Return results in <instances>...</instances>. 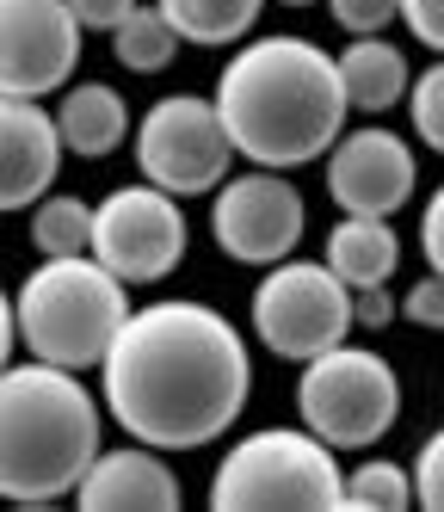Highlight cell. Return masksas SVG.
<instances>
[{
    "mask_svg": "<svg viewBox=\"0 0 444 512\" xmlns=\"http://www.w3.org/2000/svg\"><path fill=\"white\" fill-rule=\"evenodd\" d=\"M50 118H56V136H62V155H81V161H105L130 136V105H124L118 87H105V81L62 87V105Z\"/></svg>",
    "mask_w": 444,
    "mask_h": 512,
    "instance_id": "obj_15",
    "label": "cell"
},
{
    "mask_svg": "<svg viewBox=\"0 0 444 512\" xmlns=\"http://www.w3.org/2000/svg\"><path fill=\"white\" fill-rule=\"evenodd\" d=\"M216 118L229 149L253 167H309L346 130V93L333 56L309 38H253L216 81Z\"/></svg>",
    "mask_w": 444,
    "mask_h": 512,
    "instance_id": "obj_2",
    "label": "cell"
},
{
    "mask_svg": "<svg viewBox=\"0 0 444 512\" xmlns=\"http://www.w3.org/2000/svg\"><path fill=\"white\" fill-rule=\"evenodd\" d=\"M407 118H414V136L426 149L444 155V56L420 68V81H407Z\"/></svg>",
    "mask_w": 444,
    "mask_h": 512,
    "instance_id": "obj_22",
    "label": "cell"
},
{
    "mask_svg": "<svg viewBox=\"0 0 444 512\" xmlns=\"http://www.w3.org/2000/svg\"><path fill=\"white\" fill-rule=\"evenodd\" d=\"M327 192L346 216H395L414 198V149L383 124L340 130L327 149Z\"/></svg>",
    "mask_w": 444,
    "mask_h": 512,
    "instance_id": "obj_12",
    "label": "cell"
},
{
    "mask_svg": "<svg viewBox=\"0 0 444 512\" xmlns=\"http://www.w3.org/2000/svg\"><path fill=\"white\" fill-rule=\"evenodd\" d=\"M81 62V19L68 0H0V93L50 99Z\"/></svg>",
    "mask_w": 444,
    "mask_h": 512,
    "instance_id": "obj_11",
    "label": "cell"
},
{
    "mask_svg": "<svg viewBox=\"0 0 444 512\" xmlns=\"http://www.w3.org/2000/svg\"><path fill=\"white\" fill-rule=\"evenodd\" d=\"M62 136L37 99L0 93V210H25L56 186Z\"/></svg>",
    "mask_w": 444,
    "mask_h": 512,
    "instance_id": "obj_13",
    "label": "cell"
},
{
    "mask_svg": "<svg viewBox=\"0 0 444 512\" xmlns=\"http://www.w3.org/2000/svg\"><path fill=\"white\" fill-rule=\"evenodd\" d=\"M389 321H395V297H389V284L352 290V327H389Z\"/></svg>",
    "mask_w": 444,
    "mask_h": 512,
    "instance_id": "obj_28",
    "label": "cell"
},
{
    "mask_svg": "<svg viewBox=\"0 0 444 512\" xmlns=\"http://www.w3.org/2000/svg\"><path fill=\"white\" fill-rule=\"evenodd\" d=\"M296 414L333 451H370L401 414V377L395 364L364 346H327L303 358L296 377Z\"/></svg>",
    "mask_w": 444,
    "mask_h": 512,
    "instance_id": "obj_6",
    "label": "cell"
},
{
    "mask_svg": "<svg viewBox=\"0 0 444 512\" xmlns=\"http://www.w3.org/2000/svg\"><path fill=\"white\" fill-rule=\"evenodd\" d=\"M340 506L401 512V506H414V475H407L401 463H358L352 475H340Z\"/></svg>",
    "mask_w": 444,
    "mask_h": 512,
    "instance_id": "obj_21",
    "label": "cell"
},
{
    "mask_svg": "<svg viewBox=\"0 0 444 512\" xmlns=\"http://www.w3.org/2000/svg\"><path fill=\"white\" fill-rule=\"evenodd\" d=\"M253 334L278 358H315L352 334V290L327 260H278L253 284Z\"/></svg>",
    "mask_w": 444,
    "mask_h": 512,
    "instance_id": "obj_7",
    "label": "cell"
},
{
    "mask_svg": "<svg viewBox=\"0 0 444 512\" xmlns=\"http://www.w3.org/2000/svg\"><path fill=\"white\" fill-rule=\"evenodd\" d=\"M161 19L179 31V44H204V50H222V44H241L259 7L266 0H155Z\"/></svg>",
    "mask_w": 444,
    "mask_h": 512,
    "instance_id": "obj_18",
    "label": "cell"
},
{
    "mask_svg": "<svg viewBox=\"0 0 444 512\" xmlns=\"http://www.w3.org/2000/svg\"><path fill=\"white\" fill-rule=\"evenodd\" d=\"M420 253H426V266L444 278V186L426 198V216H420Z\"/></svg>",
    "mask_w": 444,
    "mask_h": 512,
    "instance_id": "obj_27",
    "label": "cell"
},
{
    "mask_svg": "<svg viewBox=\"0 0 444 512\" xmlns=\"http://www.w3.org/2000/svg\"><path fill=\"white\" fill-rule=\"evenodd\" d=\"M284 7H315V0H284Z\"/></svg>",
    "mask_w": 444,
    "mask_h": 512,
    "instance_id": "obj_31",
    "label": "cell"
},
{
    "mask_svg": "<svg viewBox=\"0 0 444 512\" xmlns=\"http://www.w3.org/2000/svg\"><path fill=\"white\" fill-rule=\"evenodd\" d=\"M333 75H340V93H346V112H389V105L407 99V81H414V68L407 56L383 38H352V50L333 56Z\"/></svg>",
    "mask_w": 444,
    "mask_h": 512,
    "instance_id": "obj_16",
    "label": "cell"
},
{
    "mask_svg": "<svg viewBox=\"0 0 444 512\" xmlns=\"http://www.w3.org/2000/svg\"><path fill=\"white\" fill-rule=\"evenodd\" d=\"M130 7H136V0H68V13L81 19V31H111Z\"/></svg>",
    "mask_w": 444,
    "mask_h": 512,
    "instance_id": "obj_29",
    "label": "cell"
},
{
    "mask_svg": "<svg viewBox=\"0 0 444 512\" xmlns=\"http://www.w3.org/2000/svg\"><path fill=\"white\" fill-rule=\"evenodd\" d=\"M407 475H414V500L432 506V512H444V426L420 445V457H414V469H407Z\"/></svg>",
    "mask_w": 444,
    "mask_h": 512,
    "instance_id": "obj_23",
    "label": "cell"
},
{
    "mask_svg": "<svg viewBox=\"0 0 444 512\" xmlns=\"http://www.w3.org/2000/svg\"><path fill=\"white\" fill-rule=\"evenodd\" d=\"M105 38H111V56L124 68H136V75H161V68L179 56V31L161 19V7H130Z\"/></svg>",
    "mask_w": 444,
    "mask_h": 512,
    "instance_id": "obj_19",
    "label": "cell"
},
{
    "mask_svg": "<svg viewBox=\"0 0 444 512\" xmlns=\"http://www.w3.org/2000/svg\"><path fill=\"white\" fill-rule=\"evenodd\" d=\"M124 290L130 284L111 278L93 253H62V260H44L19 284L13 327L31 358L62 364V371H93L130 315Z\"/></svg>",
    "mask_w": 444,
    "mask_h": 512,
    "instance_id": "obj_4",
    "label": "cell"
},
{
    "mask_svg": "<svg viewBox=\"0 0 444 512\" xmlns=\"http://www.w3.org/2000/svg\"><path fill=\"white\" fill-rule=\"evenodd\" d=\"M309 216H303V192L290 186L278 167H253V173H235L216 186V204H210V235L216 247L241 266H278L296 253Z\"/></svg>",
    "mask_w": 444,
    "mask_h": 512,
    "instance_id": "obj_10",
    "label": "cell"
},
{
    "mask_svg": "<svg viewBox=\"0 0 444 512\" xmlns=\"http://www.w3.org/2000/svg\"><path fill=\"white\" fill-rule=\"evenodd\" d=\"M210 506L216 512H333L340 506V463L333 445L303 426H266L241 438V445L222 457V469L210 475Z\"/></svg>",
    "mask_w": 444,
    "mask_h": 512,
    "instance_id": "obj_5",
    "label": "cell"
},
{
    "mask_svg": "<svg viewBox=\"0 0 444 512\" xmlns=\"http://www.w3.org/2000/svg\"><path fill=\"white\" fill-rule=\"evenodd\" d=\"M105 414L136 445L155 451H204L247 408L253 364L235 321L210 303H148L130 309L99 358Z\"/></svg>",
    "mask_w": 444,
    "mask_h": 512,
    "instance_id": "obj_1",
    "label": "cell"
},
{
    "mask_svg": "<svg viewBox=\"0 0 444 512\" xmlns=\"http://www.w3.org/2000/svg\"><path fill=\"white\" fill-rule=\"evenodd\" d=\"M74 500L87 512H179L185 488L155 457V445H130V451H99L74 482Z\"/></svg>",
    "mask_w": 444,
    "mask_h": 512,
    "instance_id": "obj_14",
    "label": "cell"
},
{
    "mask_svg": "<svg viewBox=\"0 0 444 512\" xmlns=\"http://www.w3.org/2000/svg\"><path fill=\"white\" fill-rule=\"evenodd\" d=\"M401 266V235L389 229V216H340L327 235V272L346 290H370L389 284V272Z\"/></svg>",
    "mask_w": 444,
    "mask_h": 512,
    "instance_id": "obj_17",
    "label": "cell"
},
{
    "mask_svg": "<svg viewBox=\"0 0 444 512\" xmlns=\"http://www.w3.org/2000/svg\"><path fill=\"white\" fill-rule=\"evenodd\" d=\"M87 253L124 284H161L185 260V210L161 186H118L93 204V241Z\"/></svg>",
    "mask_w": 444,
    "mask_h": 512,
    "instance_id": "obj_9",
    "label": "cell"
},
{
    "mask_svg": "<svg viewBox=\"0 0 444 512\" xmlns=\"http://www.w3.org/2000/svg\"><path fill=\"white\" fill-rule=\"evenodd\" d=\"M327 7L352 38H377L389 19H401V0H327Z\"/></svg>",
    "mask_w": 444,
    "mask_h": 512,
    "instance_id": "obj_24",
    "label": "cell"
},
{
    "mask_svg": "<svg viewBox=\"0 0 444 512\" xmlns=\"http://www.w3.org/2000/svg\"><path fill=\"white\" fill-rule=\"evenodd\" d=\"M395 315H407L414 327H432V334H444V278H438V272L420 278V284L395 303Z\"/></svg>",
    "mask_w": 444,
    "mask_h": 512,
    "instance_id": "obj_25",
    "label": "cell"
},
{
    "mask_svg": "<svg viewBox=\"0 0 444 512\" xmlns=\"http://www.w3.org/2000/svg\"><path fill=\"white\" fill-rule=\"evenodd\" d=\"M13 340H19V327H13V297L0 290V371L13 364Z\"/></svg>",
    "mask_w": 444,
    "mask_h": 512,
    "instance_id": "obj_30",
    "label": "cell"
},
{
    "mask_svg": "<svg viewBox=\"0 0 444 512\" xmlns=\"http://www.w3.org/2000/svg\"><path fill=\"white\" fill-rule=\"evenodd\" d=\"M99 457V401L81 371L7 364L0 371V500H62Z\"/></svg>",
    "mask_w": 444,
    "mask_h": 512,
    "instance_id": "obj_3",
    "label": "cell"
},
{
    "mask_svg": "<svg viewBox=\"0 0 444 512\" xmlns=\"http://www.w3.org/2000/svg\"><path fill=\"white\" fill-rule=\"evenodd\" d=\"M229 130H222L216 105L198 99V93H173V99H155L148 118L136 124V167L148 186H161L173 198H198V192H216L229 179Z\"/></svg>",
    "mask_w": 444,
    "mask_h": 512,
    "instance_id": "obj_8",
    "label": "cell"
},
{
    "mask_svg": "<svg viewBox=\"0 0 444 512\" xmlns=\"http://www.w3.org/2000/svg\"><path fill=\"white\" fill-rule=\"evenodd\" d=\"M93 241V204L68 198V192H44L31 204V247L44 260H62V253H87Z\"/></svg>",
    "mask_w": 444,
    "mask_h": 512,
    "instance_id": "obj_20",
    "label": "cell"
},
{
    "mask_svg": "<svg viewBox=\"0 0 444 512\" xmlns=\"http://www.w3.org/2000/svg\"><path fill=\"white\" fill-rule=\"evenodd\" d=\"M401 25L414 31L426 50L444 56V0H401Z\"/></svg>",
    "mask_w": 444,
    "mask_h": 512,
    "instance_id": "obj_26",
    "label": "cell"
}]
</instances>
